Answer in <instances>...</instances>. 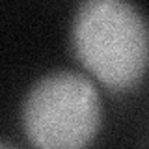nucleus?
<instances>
[{
	"label": "nucleus",
	"instance_id": "nucleus-1",
	"mask_svg": "<svg viewBox=\"0 0 149 149\" xmlns=\"http://www.w3.org/2000/svg\"><path fill=\"white\" fill-rule=\"evenodd\" d=\"M78 62L110 90H129L149 67V24L127 0H84L73 21Z\"/></svg>",
	"mask_w": 149,
	"mask_h": 149
},
{
	"label": "nucleus",
	"instance_id": "nucleus-2",
	"mask_svg": "<svg viewBox=\"0 0 149 149\" xmlns=\"http://www.w3.org/2000/svg\"><path fill=\"white\" fill-rule=\"evenodd\" d=\"M101 106L93 84L71 71L43 77L22 106V127L37 147L67 149L90 143L99 129Z\"/></svg>",
	"mask_w": 149,
	"mask_h": 149
}]
</instances>
